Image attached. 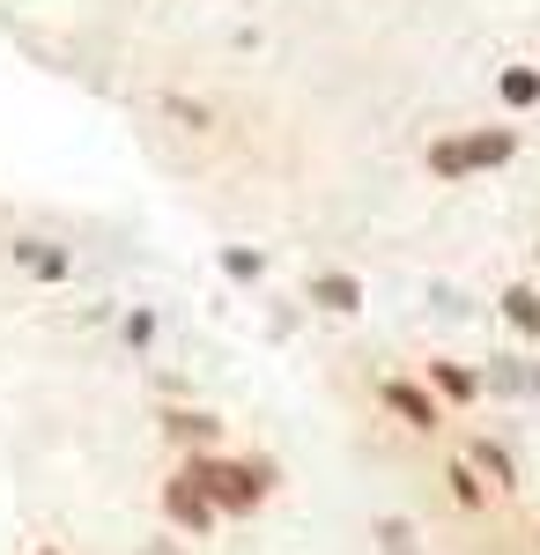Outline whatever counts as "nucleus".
<instances>
[{"instance_id":"nucleus-1","label":"nucleus","mask_w":540,"mask_h":555,"mask_svg":"<svg viewBox=\"0 0 540 555\" xmlns=\"http://www.w3.org/2000/svg\"><path fill=\"white\" fill-rule=\"evenodd\" d=\"M193 489H201L208 504H222V512H252L267 481L252 467H230V460H201V467H193Z\"/></svg>"},{"instance_id":"nucleus-2","label":"nucleus","mask_w":540,"mask_h":555,"mask_svg":"<svg viewBox=\"0 0 540 555\" xmlns=\"http://www.w3.org/2000/svg\"><path fill=\"white\" fill-rule=\"evenodd\" d=\"M511 156V133H459V141H437L429 149V171L437 178H466L481 164H503Z\"/></svg>"},{"instance_id":"nucleus-3","label":"nucleus","mask_w":540,"mask_h":555,"mask_svg":"<svg viewBox=\"0 0 540 555\" xmlns=\"http://www.w3.org/2000/svg\"><path fill=\"white\" fill-rule=\"evenodd\" d=\"M164 512L178 518V526H193V533H201V526H208V518H215V504H208V496H201V489H193V474H178V481H170V489H164Z\"/></svg>"},{"instance_id":"nucleus-4","label":"nucleus","mask_w":540,"mask_h":555,"mask_svg":"<svg viewBox=\"0 0 540 555\" xmlns=\"http://www.w3.org/2000/svg\"><path fill=\"white\" fill-rule=\"evenodd\" d=\"M385 408H393V415H408V423H422V429L437 423V408H429V400H422L415 385H385Z\"/></svg>"},{"instance_id":"nucleus-5","label":"nucleus","mask_w":540,"mask_h":555,"mask_svg":"<svg viewBox=\"0 0 540 555\" xmlns=\"http://www.w3.org/2000/svg\"><path fill=\"white\" fill-rule=\"evenodd\" d=\"M311 297L333 304V311H356V304H363V289H356L348 274H319V282H311Z\"/></svg>"},{"instance_id":"nucleus-6","label":"nucleus","mask_w":540,"mask_h":555,"mask_svg":"<svg viewBox=\"0 0 540 555\" xmlns=\"http://www.w3.org/2000/svg\"><path fill=\"white\" fill-rule=\"evenodd\" d=\"M503 104H540V75L533 67H511V75H503Z\"/></svg>"},{"instance_id":"nucleus-7","label":"nucleus","mask_w":540,"mask_h":555,"mask_svg":"<svg viewBox=\"0 0 540 555\" xmlns=\"http://www.w3.org/2000/svg\"><path fill=\"white\" fill-rule=\"evenodd\" d=\"M503 311H511V326L540 334V297H533V289H511V297H503Z\"/></svg>"}]
</instances>
